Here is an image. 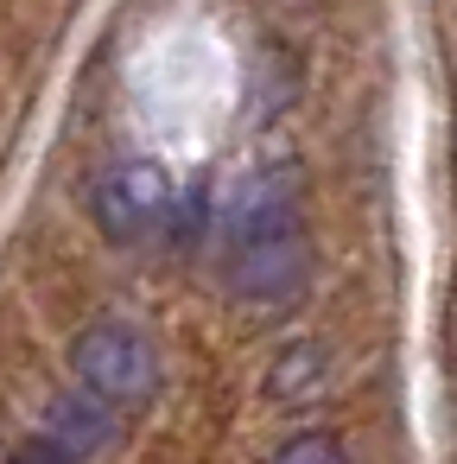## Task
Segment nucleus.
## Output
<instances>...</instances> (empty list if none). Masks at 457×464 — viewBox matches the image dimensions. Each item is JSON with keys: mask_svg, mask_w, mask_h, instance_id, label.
I'll use <instances>...</instances> for the list:
<instances>
[{"mask_svg": "<svg viewBox=\"0 0 457 464\" xmlns=\"http://www.w3.org/2000/svg\"><path fill=\"white\" fill-rule=\"evenodd\" d=\"M71 375L102 407H147L159 394V350L140 324L96 318L71 337Z\"/></svg>", "mask_w": 457, "mask_h": 464, "instance_id": "obj_1", "label": "nucleus"}, {"mask_svg": "<svg viewBox=\"0 0 457 464\" xmlns=\"http://www.w3.org/2000/svg\"><path fill=\"white\" fill-rule=\"evenodd\" d=\"M90 217H96V229L109 242H140L147 229H159L172 217V179L153 160H128V166H115V172L96 179Z\"/></svg>", "mask_w": 457, "mask_h": 464, "instance_id": "obj_2", "label": "nucleus"}, {"mask_svg": "<svg viewBox=\"0 0 457 464\" xmlns=\"http://www.w3.org/2000/svg\"><path fill=\"white\" fill-rule=\"evenodd\" d=\"M299 236V198L286 172H261L254 185H242V198L229 204V255L242 248H267V242H292Z\"/></svg>", "mask_w": 457, "mask_h": 464, "instance_id": "obj_3", "label": "nucleus"}, {"mask_svg": "<svg viewBox=\"0 0 457 464\" xmlns=\"http://www.w3.org/2000/svg\"><path fill=\"white\" fill-rule=\"evenodd\" d=\"M305 236L292 242H267V248H242L229 261V286L248 299V305H286L299 286H305Z\"/></svg>", "mask_w": 457, "mask_h": 464, "instance_id": "obj_4", "label": "nucleus"}, {"mask_svg": "<svg viewBox=\"0 0 457 464\" xmlns=\"http://www.w3.org/2000/svg\"><path fill=\"white\" fill-rule=\"evenodd\" d=\"M45 439H58L71 458H83V451H109L115 445V413L96 401V394H58V407H52V432Z\"/></svg>", "mask_w": 457, "mask_h": 464, "instance_id": "obj_5", "label": "nucleus"}, {"mask_svg": "<svg viewBox=\"0 0 457 464\" xmlns=\"http://www.w3.org/2000/svg\"><path fill=\"white\" fill-rule=\"evenodd\" d=\"M324 369H330L324 343H286V350L273 356V369H267V401H280V407L311 401V394L324 388Z\"/></svg>", "mask_w": 457, "mask_h": 464, "instance_id": "obj_6", "label": "nucleus"}, {"mask_svg": "<svg viewBox=\"0 0 457 464\" xmlns=\"http://www.w3.org/2000/svg\"><path fill=\"white\" fill-rule=\"evenodd\" d=\"M273 464H349V451H343V439H330V432H299V439H286V445L273 451Z\"/></svg>", "mask_w": 457, "mask_h": 464, "instance_id": "obj_7", "label": "nucleus"}, {"mask_svg": "<svg viewBox=\"0 0 457 464\" xmlns=\"http://www.w3.org/2000/svg\"><path fill=\"white\" fill-rule=\"evenodd\" d=\"M7 464H77V458H71L58 439H26V445H20Z\"/></svg>", "mask_w": 457, "mask_h": 464, "instance_id": "obj_8", "label": "nucleus"}]
</instances>
